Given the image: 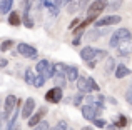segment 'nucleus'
I'll list each match as a JSON object with an SVG mask.
<instances>
[{"instance_id": "f257e3e1", "label": "nucleus", "mask_w": 132, "mask_h": 130, "mask_svg": "<svg viewBox=\"0 0 132 130\" xmlns=\"http://www.w3.org/2000/svg\"><path fill=\"white\" fill-rule=\"evenodd\" d=\"M130 40H132V32L129 29H126V27H120V29H117L112 33V37L109 40V47L110 49H119L120 45L129 43Z\"/></svg>"}, {"instance_id": "f03ea898", "label": "nucleus", "mask_w": 132, "mask_h": 130, "mask_svg": "<svg viewBox=\"0 0 132 130\" xmlns=\"http://www.w3.org/2000/svg\"><path fill=\"white\" fill-rule=\"evenodd\" d=\"M109 7V0H94L87 8V17H92V18H97L104 10Z\"/></svg>"}, {"instance_id": "7ed1b4c3", "label": "nucleus", "mask_w": 132, "mask_h": 130, "mask_svg": "<svg viewBox=\"0 0 132 130\" xmlns=\"http://www.w3.org/2000/svg\"><path fill=\"white\" fill-rule=\"evenodd\" d=\"M17 104H19V98L15 95H7L5 98V107H3V114H2V118L3 120H10V117L13 115L17 108Z\"/></svg>"}, {"instance_id": "20e7f679", "label": "nucleus", "mask_w": 132, "mask_h": 130, "mask_svg": "<svg viewBox=\"0 0 132 130\" xmlns=\"http://www.w3.org/2000/svg\"><path fill=\"white\" fill-rule=\"evenodd\" d=\"M17 52L22 57H27V59H30V60H35L37 57H39V52H37L35 47L29 45V43H23V42L17 43Z\"/></svg>"}, {"instance_id": "39448f33", "label": "nucleus", "mask_w": 132, "mask_h": 130, "mask_svg": "<svg viewBox=\"0 0 132 130\" xmlns=\"http://www.w3.org/2000/svg\"><path fill=\"white\" fill-rule=\"evenodd\" d=\"M122 20V17L120 15H107V17H100V18H97V22L94 23V25L97 27V29H104V27H110V25H117V23Z\"/></svg>"}, {"instance_id": "423d86ee", "label": "nucleus", "mask_w": 132, "mask_h": 130, "mask_svg": "<svg viewBox=\"0 0 132 130\" xmlns=\"http://www.w3.org/2000/svg\"><path fill=\"white\" fill-rule=\"evenodd\" d=\"M80 114H82V117H84L85 120L94 122L95 118H99V115L102 114V110L92 107V105H82V107H80Z\"/></svg>"}, {"instance_id": "0eeeda50", "label": "nucleus", "mask_w": 132, "mask_h": 130, "mask_svg": "<svg viewBox=\"0 0 132 130\" xmlns=\"http://www.w3.org/2000/svg\"><path fill=\"white\" fill-rule=\"evenodd\" d=\"M45 100L48 104H60L64 100V90L60 87H52L50 90L45 94Z\"/></svg>"}, {"instance_id": "6e6552de", "label": "nucleus", "mask_w": 132, "mask_h": 130, "mask_svg": "<svg viewBox=\"0 0 132 130\" xmlns=\"http://www.w3.org/2000/svg\"><path fill=\"white\" fill-rule=\"evenodd\" d=\"M35 114V100L32 97H27V100L22 104V112H20V117L29 120L32 115Z\"/></svg>"}, {"instance_id": "1a4fd4ad", "label": "nucleus", "mask_w": 132, "mask_h": 130, "mask_svg": "<svg viewBox=\"0 0 132 130\" xmlns=\"http://www.w3.org/2000/svg\"><path fill=\"white\" fill-rule=\"evenodd\" d=\"M45 115H47V108H45V107H40L39 110H35V114H34L32 117L27 120V125H29L30 128L37 127L39 124H42V122L45 120Z\"/></svg>"}, {"instance_id": "9d476101", "label": "nucleus", "mask_w": 132, "mask_h": 130, "mask_svg": "<svg viewBox=\"0 0 132 130\" xmlns=\"http://www.w3.org/2000/svg\"><path fill=\"white\" fill-rule=\"evenodd\" d=\"M85 100H87V105H92V107L95 108H100V110H104L105 108V95H85Z\"/></svg>"}, {"instance_id": "9b49d317", "label": "nucleus", "mask_w": 132, "mask_h": 130, "mask_svg": "<svg viewBox=\"0 0 132 130\" xmlns=\"http://www.w3.org/2000/svg\"><path fill=\"white\" fill-rule=\"evenodd\" d=\"M80 59L84 60L85 63H87V62H92V60H95V49H94V47H90V45L84 47V49L80 50Z\"/></svg>"}, {"instance_id": "f8f14e48", "label": "nucleus", "mask_w": 132, "mask_h": 130, "mask_svg": "<svg viewBox=\"0 0 132 130\" xmlns=\"http://www.w3.org/2000/svg\"><path fill=\"white\" fill-rule=\"evenodd\" d=\"M80 77V72L75 65H67V72H65V78L67 82H77Z\"/></svg>"}, {"instance_id": "ddd939ff", "label": "nucleus", "mask_w": 132, "mask_h": 130, "mask_svg": "<svg viewBox=\"0 0 132 130\" xmlns=\"http://www.w3.org/2000/svg\"><path fill=\"white\" fill-rule=\"evenodd\" d=\"M132 73V70L127 65H124V63H119L116 67V72H114V75H116V78H119V80H122V78H126V77H129V75Z\"/></svg>"}, {"instance_id": "4468645a", "label": "nucleus", "mask_w": 132, "mask_h": 130, "mask_svg": "<svg viewBox=\"0 0 132 130\" xmlns=\"http://www.w3.org/2000/svg\"><path fill=\"white\" fill-rule=\"evenodd\" d=\"M77 83V90L82 92V94H90V85H89V78L87 77H79V80L75 82Z\"/></svg>"}, {"instance_id": "2eb2a0df", "label": "nucleus", "mask_w": 132, "mask_h": 130, "mask_svg": "<svg viewBox=\"0 0 132 130\" xmlns=\"http://www.w3.org/2000/svg\"><path fill=\"white\" fill-rule=\"evenodd\" d=\"M50 62H48L47 59H42V60H39L35 65V70H37V75H45L47 73V70L50 68Z\"/></svg>"}, {"instance_id": "dca6fc26", "label": "nucleus", "mask_w": 132, "mask_h": 130, "mask_svg": "<svg viewBox=\"0 0 132 130\" xmlns=\"http://www.w3.org/2000/svg\"><path fill=\"white\" fill-rule=\"evenodd\" d=\"M9 25H12V27L22 25V17H20V13L17 12V10H12V12L9 13Z\"/></svg>"}, {"instance_id": "f3484780", "label": "nucleus", "mask_w": 132, "mask_h": 130, "mask_svg": "<svg viewBox=\"0 0 132 130\" xmlns=\"http://www.w3.org/2000/svg\"><path fill=\"white\" fill-rule=\"evenodd\" d=\"M116 67H117V63H116V60H114V57H107L105 63H104V72H105V75L114 73V72H116Z\"/></svg>"}, {"instance_id": "a211bd4d", "label": "nucleus", "mask_w": 132, "mask_h": 130, "mask_svg": "<svg viewBox=\"0 0 132 130\" xmlns=\"http://www.w3.org/2000/svg\"><path fill=\"white\" fill-rule=\"evenodd\" d=\"M112 124L116 125L117 128H124V127H127V125H129V118H127L126 115L119 114V115H116V118H114Z\"/></svg>"}, {"instance_id": "6ab92c4d", "label": "nucleus", "mask_w": 132, "mask_h": 130, "mask_svg": "<svg viewBox=\"0 0 132 130\" xmlns=\"http://www.w3.org/2000/svg\"><path fill=\"white\" fill-rule=\"evenodd\" d=\"M130 53H132V43H124V45H120L119 49H117V55L119 57H130Z\"/></svg>"}, {"instance_id": "aec40b11", "label": "nucleus", "mask_w": 132, "mask_h": 130, "mask_svg": "<svg viewBox=\"0 0 132 130\" xmlns=\"http://www.w3.org/2000/svg\"><path fill=\"white\" fill-rule=\"evenodd\" d=\"M52 67H54V77L55 75H65V72H67V65L62 63V62L52 63Z\"/></svg>"}, {"instance_id": "412c9836", "label": "nucleus", "mask_w": 132, "mask_h": 130, "mask_svg": "<svg viewBox=\"0 0 132 130\" xmlns=\"http://www.w3.org/2000/svg\"><path fill=\"white\" fill-rule=\"evenodd\" d=\"M99 37H102V33H100V29L94 27V29L87 30V40H89V42H94V40H97Z\"/></svg>"}, {"instance_id": "4be33fe9", "label": "nucleus", "mask_w": 132, "mask_h": 130, "mask_svg": "<svg viewBox=\"0 0 132 130\" xmlns=\"http://www.w3.org/2000/svg\"><path fill=\"white\" fill-rule=\"evenodd\" d=\"M13 40H10V39H7V40H3L2 43H0V52H9V50H12L13 49Z\"/></svg>"}, {"instance_id": "5701e85b", "label": "nucleus", "mask_w": 132, "mask_h": 130, "mask_svg": "<svg viewBox=\"0 0 132 130\" xmlns=\"http://www.w3.org/2000/svg\"><path fill=\"white\" fill-rule=\"evenodd\" d=\"M35 77H37V75L32 72V68H27L25 73H23V78H25V82H27V83H30V85H34V82H35Z\"/></svg>"}, {"instance_id": "b1692460", "label": "nucleus", "mask_w": 132, "mask_h": 130, "mask_svg": "<svg viewBox=\"0 0 132 130\" xmlns=\"http://www.w3.org/2000/svg\"><path fill=\"white\" fill-rule=\"evenodd\" d=\"M12 12V7H10L9 0H0V13L5 15V13H10Z\"/></svg>"}, {"instance_id": "393cba45", "label": "nucleus", "mask_w": 132, "mask_h": 130, "mask_svg": "<svg viewBox=\"0 0 132 130\" xmlns=\"http://www.w3.org/2000/svg\"><path fill=\"white\" fill-rule=\"evenodd\" d=\"M85 100V94H82V92H77V94L74 95V100H72V104L75 105V107H82V102Z\"/></svg>"}, {"instance_id": "a878e982", "label": "nucleus", "mask_w": 132, "mask_h": 130, "mask_svg": "<svg viewBox=\"0 0 132 130\" xmlns=\"http://www.w3.org/2000/svg\"><path fill=\"white\" fill-rule=\"evenodd\" d=\"M22 23L27 27V29H32V27H34V22H32V18H30V12H23V15H22Z\"/></svg>"}, {"instance_id": "bb28decb", "label": "nucleus", "mask_w": 132, "mask_h": 130, "mask_svg": "<svg viewBox=\"0 0 132 130\" xmlns=\"http://www.w3.org/2000/svg\"><path fill=\"white\" fill-rule=\"evenodd\" d=\"M122 3H124V0H109V7L107 8L114 12V10H119L122 7Z\"/></svg>"}, {"instance_id": "cd10ccee", "label": "nucleus", "mask_w": 132, "mask_h": 130, "mask_svg": "<svg viewBox=\"0 0 132 130\" xmlns=\"http://www.w3.org/2000/svg\"><path fill=\"white\" fill-rule=\"evenodd\" d=\"M54 82H55V87H60L62 88L65 83H67V78H65V75H55Z\"/></svg>"}, {"instance_id": "c85d7f7f", "label": "nucleus", "mask_w": 132, "mask_h": 130, "mask_svg": "<svg viewBox=\"0 0 132 130\" xmlns=\"http://www.w3.org/2000/svg\"><path fill=\"white\" fill-rule=\"evenodd\" d=\"M89 78V85H90V92H95V94H99L100 92V87H99V83H97L95 80H94L92 77H87Z\"/></svg>"}, {"instance_id": "c756f323", "label": "nucleus", "mask_w": 132, "mask_h": 130, "mask_svg": "<svg viewBox=\"0 0 132 130\" xmlns=\"http://www.w3.org/2000/svg\"><path fill=\"white\" fill-rule=\"evenodd\" d=\"M44 85H45V77H44V75H37L35 82H34V87H35V88H42Z\"/></svg>"}, {"instance_id": "7c9ffc66", "label": "nucleus", "mask_w": 132, "mask_h": 130, "mask_svg": "<svg viewBox=\"0 0 132 130\" xmlns=\"http://www.w3.org/2000/svg\"><path fill=\"white\" fill-rule=\"evenodd\" d=\"M92 124H94V127H95V128H107V125H109L104 118H95Z\"/></svg>"}, {"instance_id": "2f4dec72", "label": "nucleus", "mask_w": 132, "mask_h": 130, "mask_svg": "<svg viewBox=\"0 0 132 130\" xmlns=\"http://www.w3.org/2000/svg\"><path fill=\"white\" fill-rule=\"evenodd\" d=\"M109 53L107 50H102V49H95V60H100V59H107Z\"/></svg>"}, {"instance_id": "473e14b6", "label": "nucleus", "mask_w": 132, "mask_h": 130, "mask_svg": "<svg viewBox=\"0 0 132 130\" xmlns=\"http://www.w3.org/2000/svg\"><path fill=\"white\" fill-rule=\"evenodd\" d=\"M67 128H69V125H67L65 120H60L59 124H55L54 127H50V130H67Z\"/></svg>"}, {"instance_id": "72a5a7b5", "label": "nucleus", "mask_w": 132, "mask_h": 130, "mask_svg": "<svg viewBox=\"0 0 132 130\" xmlns=\"http://www.w3.org/2000/svg\"><path fill=\"white\" fill-rule=\"evenodd\" d=\"M75 2H77V5H79V8H80V12L84 8H89V5L92 2H90V0H75Z\"/></svg>"}, {"instance_id": "f704fd0d", "label": "nucleus", "mask_w": 132, "mask_h": 130, "mask_svg": "<svg viewBox=\"0 0 132 130\" xmlns=\"http://www.w3.org/2000/svg\"><path fill=\"white\" fill-rule=\"evenodd\" d=\"M48 128H50V125H48V122H47V120H44L42 124H39L37 127H34L32 130H48Z\"/></svg>"}, {"instance_id": "c9c22d12", "label": "nucleus", "mask_w": 132, "mask_h": 130, "mask_svg": "<svg viewBox=\"0 0 132 130\" xmlns=\"http://www.w3.org/2000/svg\"><path fill=\"white\" fill-rule=\"evenodd\" d=\"M126 100H127L129 105H132V83L129 85V88H127V92H126Z\"/></svg>"}, {"instance_id": "e433bc0d", "label": "nucleus", "mask_w": 132, "mask_h": 130, "mask_svg": "<svg viewBox=\"0 0 132 130\" xmlns=\"http://www.w3.org/2000/svg\"><path fill=\"white\" fill-rule=\"evenodd\" d=\"M80 25V17H77V18H74L70 22V25H69V30H74V29H77V27Z\"/></svg>"}, {"instance_id": "4c0bfd02", "label": "nucleus", "mask_w": 132, "mask_h": 130, "mask_svg": "<svg viewBox=\"0 0 132 130\" xmlns=\"http://www.w3.org/2000/svg\"><path fill=\"white\" fill-rule=\"evenodd\" d=\"M59 12H60V8H57V7H50V8H48V13H50V17H57Z\"/></svg>"}, {"instance_id": "58836bf2", "label": "nucleus", "mask_w": 132, "mask_h": 130, "mask_svg": "<svg viewBox=\"0 0 132 130\" xmlns=\"http://www.w3.org/2000/svg\"><path fill=\"white\" fill-rule=\"evenodd\" d=\"M80 42H82V35H77V37H74V40H72V45L79 47V45H80Z\"/></svg>"}, {"instance_id": "ea45409f", "label": "nucleus", "mask_w": 132, "mask_h": 130, "mask_svg": "<svg viewBox=\"0 0 132 130\" xmlns=\"http://www.w3.org/2000/svg\"><path fill=\"white\" fill-rule=\"evenodd\" d=\"M7 65H9V60L5 57H0V68H5Z\"/></svg>"}, {"instance_id": "a19ab883", "label": "nucleus", "mask_w": 132, "mask_h": 130, "mask_svg": "<svg viewBox=\"0 0 132 130\" xmlns=\"http://www.w3.org/2000/svg\"><path fill=\"white\" fill-rule=\"evenodd\" d=\"M105 100L109 102V104H112V105H117V100H116V98H112V97H109V95H105Z\"/></svg>"}, {"instance_id": "79ce46f5", "label": "nucleus", "mask_w": 132, "mask_h": 130, "mask_svg": "<svg viewBox=\"0 0 132 130\" xmlns=\"http://www.w3.org/2000/svg\"><path fill=\"white\" fill-rule=\"evenodd\" d=\"M95 63H97V60H92V62H87V67H89V68H95Z\"/></svg>"}, {"instance_id": "37998d69", "label": "nucleus", "mask_w": 132, "mask_h": 130, "mask_svg": "<svg viewBox=\"0 0 132 130\" xmlns=\"http://www.w3.org/2000/svg\"><path fill=\"white\" fill-rule=\"evenodd\" d=\"M80 130H95V127H90V125H85V127H82Z\"/></svg>"}, {"instance_id": "c03bdc74", "label": "nucleus", "mask_w": 132, "mask_h": 130, "mask_svg": "<svg viewBox=\"0 0 132 130\" xmlns=\"http://www.w3.org/2000/svg\"><path fill=\"white\" fill-rule=\"evenodd\" d=\"M13 127H15L13 124H7V128L5 130H13Z\"/></svg>"}, {"instance_id": "a18cd8bd", "label": "nucleus", "mask_w": 132, "mask_h": 130, "mask_svg": "<svg viewBox=\"0 0 132 130\" xmlns=\"http://www.w3.org/2000/svg\"><path fill=\"white\" fill-rule=\"evenodd\" d=\"M0 130H3V118L0 117Z\"/></svg>"}, {"instance_id": "49530a36", "label": "nucleus", "mask_w": 132, "mask_h": 130, "mask_svg": "<svg viewBox=\"0 0 132 130\" xmlns=\"http://www.w3.org/2000/svg\"><path fill=\"white\" fill-rule=\"evenodd\" d=\"M72 2V0H64V3H70Z\"/></svg>"}, {"instance_id": "de8ad7c7", "label": "nucleus", "mask_w": 132, "mask_h": 130, "mask_svg": "<svg viewBox=\"0 0 132 130\" xmlns=\"http://www.w3.org/2000/svg\"><path fill=\"white\" fill-rule=\"evenodd\" d=\"M48 130H50V128H48Z\"/></svg>"}]
</instances>
